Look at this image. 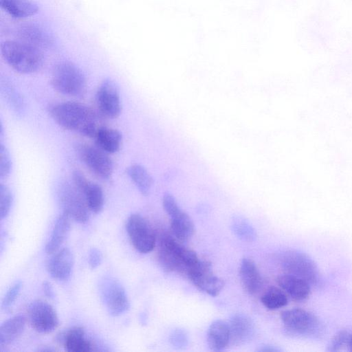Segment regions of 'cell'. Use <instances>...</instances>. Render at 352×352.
Returning <instances> with one entry per match:
<instances>
[{
  "label": "cell",
  "mask_w": 352,
  "mask_h": 352,
  "mask_svg": "<svg viewBox=\"0 0 352 352\" xmlns=\"http://www.w3.org/2000/svg\"><path fill=\"white\" fill-rule=\"evenodd\" d=\"M186 276L197 289L212 296H217L224 287L223 280L214 274L208 261L199 260Z\"/></svg>",
  "instance_id": "30bf717a"
},
{
  "label": "cell",
  "mask_w": 352,
  "mask_h": 352,
  "mask_svg": "<svg viewBox=\"0 0 352 352\" xmlns=\"http://www.w3.org/2000/svg\"><path fill=\"white\" fill-rule=\"evenodd\" d=\"M239 276L244 289L250 294H256L262 285V278L255 263L244 258L241 263Z\"/></svg>",
  "instance_id": "ac0fdd59"
},
{
  "label": "cell",
  "mask_w": 352,
  "mask_h": 352,
  "mask_svg": "<svg viewBox=\"0 0 352 352\" xmlns=\"http://www.w3.org/2000/svg\"><path fill=\"white\" fill-rule=\"evenodd\" d=\"M162 205L166 213L169 217L180 209L175 197L168 192H166L162 198Z\"/></svg>",
  "instance_id": "e575fe53"
},
{
  "label": "cell",
  "mask_w": 352,
  "mask_h": 352,
  "mask_svg": "<svg viewBox=\"0 0 352 352\" xmlns=\"http://www.w3.org/2000/svg\"><path fill=\"white\" fill-rule=\"evenodd\" d=\"M71 217L65 212L58 217L53 228L50 239L47 241L45 251L52 254L59 250L67 237L71 228Z\"/></svg>",
  "instance_id": "44dd1931"
},
{
  "label": "cell",
  "mask_w": 352,
  "mask_h": 352,
  "mask_svg": "<svg viewBox=\"0 0 352 352\" xmlns=\"http://www.w3.org/2000/svg\"><path fill=\"white\" fill-rule=\"evenodd\" d=\"M102 254L97 248H92L89 254L88 262L91 269L98 267L101 263Z\"/></svg>",
  "instance_id": "8d00e7d4"
},
{
  "label": "cell",
  "mask_w": 352,
  "mask_h": 352,
  "mask_svg": "<svg viewBox=\"0 0 352 352\" xmlns=\"http://www.w3.org/2000/svg\"><path fill=\"white\" fill-rule=\"evenodd\" d=\"M276 282L279 287L295 300H305L310 294L311 285L296 276L285 273L277 277Z\"/></svg>",
  "instance_id": "e0dca14e"
},
{
  "label": "cell",
  "mask_w": 352,
  "mask_h": 352,
  "mask_svg": "<svg viewBox=\"0 0 352 352\" xmlns=\"http://www.w3.org/2000/svg\"><path fill=\"white\" fill-rule=\"evenodd\" d=\"M1 8L15 18H25L38 12V7L30 0H0Z\"/></svg>",
  "instance_id": "d4e9b609"
},
{
  "label": "cell",
  "mask_w": 352,
  "mask_h": 352,
  "mask_svg": "<svg viewBox=\"0 0 352 352\" xmlns=\"http://www.w3.org/2000/svg\"><path fill=\"white\" fill-rule=\"evenodd\" d=\"M25 322V317L19 314L3 322L0 327V346H8L16 340L22 334Z\"/></svg>",
  "instance_id": "603a6c76"
},
{
  "label": "cell",
  "mask_w": 352,
  "mask_h": 352,
  "mask_svg": "<svg viewBox=\"0 0 352 352\" xmlns=\"http://www.w3.org/2000/svg\"><path fill=\"white\" fill-rule=\"evenodd\" d=\"M0 177L3 179L10 175L12 162L8 150L2 143L0 145Z\"/></svg>",
  "instance_id": "1f68e13d"
},
{
  "label": "cell",
  "mask_w": 352,
  "mask_h": 352,
  "mask_svg": "<svg viewBox=\"0 0 352 352\" xmlns=\"http://www.w3.org/2000/svg\"><path fill=\"white\" fill-rule=\"evenodd\" d=\"M43 290L45 295L50 298H53L54 297V293L53 288L48 281H45L43 283Z\"/></svg>",
  "instance_id": "74e56055"
},
{
  "label": "cell",
  "mask_w": 352,
  "mask_h": 352,
  "mask_svg": "<svg viewBox=\"0 0 352 352\" xmlns=\"http://www.w3.org/2000/svg\"><path fill=\"white\" fill-rule=\"evenodd\" d=\"M52 119L61 127L93 138L102 126L97 113L80 102L65 101L51 104L47 107Z\"/></svg>",
  "instance_id": "6da1fadb"
},
{
  "label": "cell",
  "mask_w": 352,
  "mask_h": 352,
  "mask_svg": "<svg viewBox=\"0 0 352 352\" xmlns=\"http://www.w3.org/2000/svg\"><path fill=\"white\" fill-rule=\"evenodd\" d=\"M169 342L173 347L177 349H184L188 344V336L182 329H175L169 336Z\"/></svg>",
  "instance_id": "4dcf8cb0"
},
{
  "label": "cell",
  "mask_w": 352,
  "mask_h": 352,
  "mask_svg": "<svg viewBox=\"0 0 352 352\" xmlns=\"http://www.w3.org/2000/svg\"><path fill=\"white\" fill-rule=\"evenodd\" d=\"M76 151L80 160L97 177L108 179L113 171V164L107 153L86 143L76 145Z\"/></svg>",
  "instance_id": "9c48e42d"
},
{
  "label": "cell",
  "mask_w": 352,
  "mask_h": 352,
  "mask_svg": "<svg viewBox=\"0 0 352 352\" xmlns=\"http://www.w3.org/2000/svg\"><path fill=\"white\" fill-rule=\"evenodd\" d=\"M65 349L69 352H89L94 350L92 342L86 336L84 329L74 327L63 336Z\"/></svg>",
  "instance_id": "ffe728a7"
},
{
  "label": "cell",
  "mask_w": 352,
  "mask_h": 352,
  "mask_svg": "<svg viewBox=\"0 0 352 352\" xmlns=\"http://www.w3.org/2000/svg\"><path fill=\"white\" fill-rule=\"evenodd\" d=\"M22 286L23 283L19 280L8 289L2 300V309H8L14 303L20 293Z\"/></svg>",
  "instance_id": "d6a6232c"
},
{
  "label": "cell",
  "mask_w": 352,
  "mask_h": 352,
  "mask_svg": "<svg viewBox=\"0 0 352 352\" xmlns=\"http://www.w3.org/2000/svg\"><path fill=\"white\" fill-rule=\"evenodd\" d=\"M50 83L56 91L69 96L82 98L87 91L84 73L70 61L60 62L54 67Z\"/></svg>",
  "instance_id": "277c9868"
},
{
  "label": "cell",
  "mask_w": 352,
  "mask_h": 352,
  "mask_svg": "<svg viewBox=\"0 0 352 352\" xmlns=\"http://www.w3.org/2000/svg\"><path fill=\"white\" fill-rule=\"evenodd\" d=\"M13 201L10 188L3 184H0V218H6L10 210Z\"/></svg>",
  "instance_id": "f546056e"
},
{
  "label": "cell",
  "mask_w": 352,
  "mask_h": 352,
  "mask_svg": "<svg viewBox=\"0 0 352 352\" xmlns=\"http://www.w3.org/2000/svg\"><path fill=\"white\" fill-rule=\"evenodd\" d=\"M21 41L28 43L41 50L48 45V37L37 27L27 25L20 32Z\"/></svg>",
  "instance_id": "f1b7e54d"
},
{
  "label": "cell",
  "mask_w": 352,
  "mask_h": 352,
  "mask_svg": "<svg viewBox=\"0 0 352 352\" xmlns=\"http://www.w3.org/2000/svg\"><path fill=\"white\" fill-rule=\"evenodd\" d=\"M230 343L238 346L252 340L255 334V325L247 315L238 314L232 316L228 322Z\"/></svg>",
  "instance_id": "2e32d148"
},
{
  "label": "cell",
  "mask_w": 352,
  "mask_h": 352,
  "mask_svg": "<svg viewBox=\"0 0 352 352\" xmlns=\"http://www.w3.org/2000/svg\"><path fill=\"white\" fill-rule=\"evenodd\" d=\"M207 342L212 351H221L224 350L230 343L228 323L222 320H217L212 322L208 330Z\"/></svg>",
  "instance_id": "d6986e66"
},
{
  "label": "cell",
  "mask_w": 352,
  "mask_h": 352,
  "mask_svg": "<svg viewBox=\"0 0 352 352\" xmlns=\"http://www.w3.org/2000/svg\"><path fill=\"white\" fill-rule=\"evenodd\" d=\"M259 352H275V351H279L280 349L276 346H272V345H263L259 347V349L257 350Z\"/></svg>",
  "instance_id": "f35d334b"
},
{
  "label": "cell",
  "mask_w": 352,
  "mask_h": 352,
  "mask_svg": "<svg viewBox=\"0 0 352 352\" xmlns=\"http://www.w3.org/2000/svg\"><path fill=\"white\" fill-rule=\"evenodd\" d=\"M351 334L346 330H340L338 332L328 346L329 351H340L344 345L349 344Z\"/></svg>",
  "instance_id": "836d02e7"
},
{
  "label": "cell",
  "mask_w": 352,
  "mask_h": 352,
  "mask_svg": "<svg viewBox=\"0 0 352 352\" xmlns=\"http://www.w3.org/2000/svg\"><path fill=\"white\" fill-rule=\"evenodd\" d=\"M6 96L8 99L10 104L13 106L16 111L23 108V101L20 96L15 92L12 88H6Z\"/></svg>",
  "instance_id": "d590c367"
},
{
  "label": "cell",
  "mask_w": 352,
  "mask_h": 352,
  "mask_svg": "<svg viewBox=\"0 0 352 352\" xmlns=\"http://www.w3.org/2000/svg\"><path fill=\"white\" fill-rule=\"evenodd\" d=\"M279 263L286 273L300 277L310 285H316L320 280L317 265L307 254L296 250H288L279 256Z\"/></svg>",
  "instance_id": "5b68a950"
},
{
  "label": "cell",
  "mask_w": 352,
  "mask_h": 352,
  "mask_svg": "<svg viewBox=\"0 0 352 352\" xmlns=\"http://www.w3.org/2000/svg\"><path fill=\"white\" fill-rule=\"evenodd\" d=\"M157 257L164 270L186 274L199 261L194 251L185 248L177 239L166 233L161 234L158 239Z\"/></svg>",
  "instance_id": "7a4b0ae2"
},
{
  "label": "cell",
  "mask_w": 352,
  "mask_h": 352,
  "mask_svg": "<svg viewBox=\"0 0 352 352\" xmlns=\"http://www.w3.org/2000/svg\"><path fill=\"white\" fill-rule=\"evenodd\" d=\"M28 314L31 326L39 333H50L56 329L59 323L55 309L44 300L33 301L29 305Z\"/></svg>",
  "instance_id": "7c38bea8"
},
{
  "label": "cell",
  "mask_w": 352,
  "mask_h": 352,
  "mask_svg": "<svg viewBox=\"0 0 352 352\" xmlns=\"http://www.w3.org/2000/svg\"><path fill=\"white\" fill-rule=\"evenodd\" d=\"M348 346L350 348V350L352 351V334H351V336H350Z\"/></svg>",
  "instance_id": "ab89813d"
},
{
  "label": "cell",
  "mask_w": 352,
  "mask_h": 352,
  "mask_svg": "<svg viewBox=\"0 0 352 352\" xmlns=\"http://www.w3.org/2000/svg\"><path fill=\"white\" fill-rule=\"evenodd\" d=\"M101 295L110 314L118 316L128 311L129 300L125 289L118 281L106 279L101 285Z\"/></svg>",
  "instance_id": "4fadbf2b"
},
{
  "label": "cell",
  "mask_w": 352,
  "mask_h": 352,
  "mask_svg": "<svg viewBox=\"0 0 352 352\" xmlns=\"http://www.w3.org/2000/svg\"><path fill=\"white\" fill-rule=\"evenodd\" d=\"M261 301L267 309L274 310L285 307L288 299L286 293L280 287L272 286L263 294Z\"/></svg>",
  "instance_id": "4316f807"
},
{
  "label": "cell",
  "mask_w": 352,
  "mask_h": 352,
  "mask_svg": "<svg viewBox=\"0 0 352 352\" xmlns=\"http://www.w3.org/2000/svg\"><path fill=\"white\" fill-rule=\"evenodd\" d=\"M280 318L285 329L290 334L300 336H316L322 331L318 317L305 309L294 308L283 311Z\"/></svg>",
  "instance_id": "8992f818"
},
{
  "label": "cell",
  "mask_w": 352,
  "mask_h": 352,
  "mask_svg": "<svg viewBox=\"0 0 352 352\" xmlns=\"http://www.w3.org/2000/svg\"><path fill=\"white\" fill-rule=\"evenodd\" d=\"M231 227L234 234L244 241L252 242L256 237L252 225L242 216H234L231 221Z\"/></svg>",
  "instance_id": "83f0119b"
},
{
  "label": "cell",
  "mask_w": 352,
  "mask_h": 352,
  "mask_svg": "<svg viewBox=\"0 0 352 352\" xmlns=\"http://www.w3.org/2000/svg\"><path fill=\"white\" fill-rule=\"evenodd\" d=\"M96 100L100 113L106 118H117L122 111L120 94L118 85L110 78L104 80L96 92Z\"/></svg>",
  "instance_id": "8fae6325"
},
{
  "label": "cell",
  "mask_w": 352,
  "mask_h": 352,
  "mask_svg": "<svg viewBox=\"0 0 352 352\" xmlns=\"http://www.w3.org/2000/svg\"><path fill=\"white\" fill-rule=\"evenodd\" d=\"M73 184L82 194L90 211L99 213L104 206V194L102 188L89 181L85 175L75 170L72 173Z\"/></svg>",
  "instance_id": "5bb4252c"
},
{
  "label": "cell",
  "mask_w": 352,
  "mask_h": 352,
  "mask_svg": "<svg viewBox=\"0 0 352 352\" xmlns=\"http://www.w3.org/2000/svg\"><path fill=\"white\" fill-rule=\"evenodd\" d=\"M126 229L133 247L141 253L151 252L156 245V235L148 221L138 213L131 214Z\"/></svg>",
  "instance_id": "ba28073f"
},
{
  "label": "cell",
  "mask_w": 352,
  "mask_h": 352,
  "mask_svg": "<svg viewBox=\"0 0 352 352\" xmlns=\"http://www.w3.org/2000/svg\"><path fill=\"white\" fill-rule=\"evenodd\" d=\"M1 52L6 63L21 74L35 72L43 64L44 57L41 50L21 41L3 42Z\"/></svg>",
  "instance_id": "3957f363"
},
{
  "label": "cell",
  "mask_w": 352,
  "mask_h": 352,
  "mask_svg": "<svg viewBox=\"0 0 352 352\" xmlns=\"http://www.w3.org/2000/svg\"><path fill=\"white\" fill-rule=\"evenodd\" d=\"M127 175L143 195H148L153 184V179L142 165L134 164L128 167Z\"/></svg>",
  "instance_id": "484cf974"
},
{
  "label": "cell",
  "mask_w": 352,
  "mask_h": 352,
  "mask_svg": "<svg viewBox=\"0 0 352 352\" xmlns=\"http://www.w3.org/2000/svg\"><path fill=\"white\" fill-rule=\"evenodd\" d=\"M94 138L96 146L107 153L117 152L121 146L122 135L115 129L101 126Z\"/></svg>",
  "instance_id": "cb8c5ba5"
},
{
  "label": "cell",
  "mask_w": 352,
  "mask_h": 352,
  "mask_svg": "<svg viewBox=\"0 0 352 352\" xmlns=\"http://www.w3.org/2000/svg\"><path fill=\"white\" fill-rule=\"evenodd\" d=\"M74 258L71 250L65 248L53 254L47 263V270L58 280H67L73 270Z\"/></svg>",
  "instance_id": "9a60e30c"
},
{
  "label": "cell",
  "mask_w": 352,
  "mask_h": 352,
  "mask_svg": "<svg viewBox=\"0 0 352 352\" xmlns=\"http://www.w3.org/2000/svg\"><path fill=\"white\" fill-rule=\"evenodd\" d=\"M170 230L175 239L184 242L189 240L195 232V225L190 217L181 208L169 217Z\"/></svg>",
  "instance_id": "7402d4cb"
},
{
  "label": "cell",
  "mask_w": 352,
  "mask_h": 352,
  "mask_svg": "<svg viewBox=\"0 0 352 352\" xmlns=\"http://www.w3.org/2000/svg\"><path fill=\"white\" fill-rule=\"evenodd\" d=\"M58 197L63 212L71 219L80 223L89 220L90 210L82 194L74 184L61 183L58 188Z\"/></svg>",
  "instance_id": "52a82bcc"
}]
</instances>
